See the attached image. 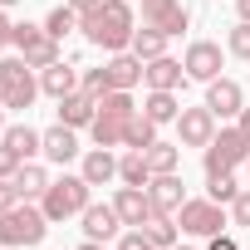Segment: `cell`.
I'll return each instance as SVG.
<instances>
[{"instance_id":"cell-1","label":"cell","mask_w":250,"mask_h":250,"mask_svg":"<svg viewBox=\"0 0 250 250\" xmlns=\"http://www.w3.org/2000/svg\"><path fill=\"white\" fill-rule=\"evenodd\" d=\"M79 30H83L88 44H98V49H108V54H123V49L133 44L138 20H133V5H128V0H103V5H93V10L79 15Z\"/></svg>"},{"instance_id":"cell-2","label":"cell","mask_w":250,"mask_h":250,"mask_svg":"<svg viewBox=\"0 0 250 250\" xmlns=\"http://www.w3.org/2000/svg\"><path fill=\"white\" fill-rule=\"evenodd\" d=\"M44 230H49V216H44V206H30V201L25 206L15 201L5 216H0V245H10V250L15 245H40Z\"/></svg>"},{"instance_id":"cell-3","label":"cell","mask_w":250,"mask_h":250,"mask_svg":"<svg viewBox=\"0 0 250 250\" xmlns=\"http://www.w3.org/2000/svg\"><path fill=\"white\" fill-rule=\"evenodd\" d=\"M88 191H93V187L83 182V172H79V177H59V182H49V191L40 196V206H44L49 221H69V216H83Z\"/></svg>"},{"instance_id":"cell-4","label":"cell","mask_w":250,"mask_h":250,"mask_svg":"<svg viewBox=\"0 0 250 250\" xmlns=\"http://www.w3.org/2000/svg\"><path fill=\"white\" fill-rule=\"evenodd\" d=\"M10 44L20 49V59H25L30 69L59 64V40H54L44 25H15V30H10Z\"/></svg>"},{"instance_id":"cell-5","label":"cell","mask_w":250,"mask_h":250,"mask_svg":"<svg viewBox=\"0 0 250 250\" xmlns=\"http://www.w3.org/2000/svg\"><path fill=\"white\" fill-rule=\"evenodd\" d=\"M240 162H250V138H245L240 123H235V128H221L211 138V147H206V177L211 172H230Z\"/></svg>"},{"instance_id":"cell-6","label":"cell","mask_w":250,"mask_h":250,"mask_svg":"<svg viewBox=\"0 0 250 250\" xmlns=\"http://www.w3.org/2000/svg\"><path fill=\"white\" fill-rule=\"evenodd\" d=\"M35 93H40V83H35V69L25 59H0V103L5 108H30Z\"/></svg>"},{"instance_id":"cell-7","label":"cell","mask_w":250,"mask_h":250,"mask_svg":"<svg viewBox=\"0 0 250 250\" xmlns=\"http://www.w3.org/2000/svg\"><path fill=\"white\" fill-rule=\"evenodd\" d=\"M177 226L187 230V235H221L226 230V211H221V201H182V211H177Z\"/></svg>"},{"instance_id":"cell-8","label":"cell","mask_w":250,"mask_h":250,"mask_svg":"<svg viewBox=\"0 0 250 250\" xmlns=\"http://www.w3.org/2000/svg\"><path fill=\"white\" fill-rule=\"evenodd\" d=\"M177 133H182V147H211V138H216V113H211L206 103H201V108H182Z\"/></svg>"},{"instance_id":"cell-9","label":"cell","mask_w":250,"mask_h":250,"mask_svg":"<svg viewBox=\"0 0 250 250\" xmlns=\"http://www.w3.org/2000/svg\"><path fill=\"white\" fill-rule=\"evenodd\" d=\"M143 25H152V30H162L172 40V35H182L191 25V15L182 10V0H143Z\"/></svg>"},{"instance_id":"cell-10","label":"cell","mask_w":250,"mask_h":250,"mask_svg":"<svg viewBox=\"0 0 250 250\" xmlns=\"http://www.w3.org/2000/svg\"><path fill=\"white\" fill-rule=\"evenodd\" d=\"M113 206H118V216H123V226H147V221L157 216V206H152V196H147V187H123V191L113 196Z\"/></svg>"},{"instance_id":"cell-11","label":"cell","mask_w":250,"mask_h":250,"mask_svg":"<svg viewBox=\"0 0 250 250\" xmlns=\"http://www.w3.org/2000/svg\"><path fill=\"white\" fill-rule=\"evenodd\" d=\"M187 79H201V83H211V79H221V44H211V40H196L191 49H187Z\"/></svg>"},{"instance_id":"cell-12","label":"cell","mask_w":250,"mask_h":250,"mask_svg":"<svg viewBox=\"0 0 250 250\" xmlns=\"http://www.w3.org/2000/svg\"><path fill=\"white\" fill-rule=\"evenodd\" d=\"M147 196H152L157 216H172V211H182V201H187V187H182V177H177V172H157V177L147 182Z\"/></svg>"},{"instance_id":"cell-13","label":"cell","mask_w":250,"mask_h":250,"mask_svg":"<svg viewBox=\"0 0 250 250\" xmlns=\"http://www.w3.org/2000/svg\"><path fill=\"white\" fill-rule=\"evenodd\" d=\"M206 108H211L216 118H235V113H240V83L226 79V74L211 79V83H206Z\"/></svg>"},{"instance_id":"cell-14","label":"cell","mask_w":250,"mask_h":250,"mask_svg":"<svg viewBox=\"0 0 250 250\" xmlns=\"http://www.w3.org/2000/svg\"><path fill=\"white\" fill-rule=\"evenodd\" d=\"M98 118V98H88L83 88L79 93H69V98H59V123H64V128H88V123Z\"/></svg>"},{"instance_id":"cell-15","label":"cell","mask_w":250,"mask_h":250,"mask_svg":"<svg viewBox=\"0 0 250 250\" xmlns=\"http://www.w3.org/2000/svg\"><path fill=\"white\" fill-rule=\"evenodd\" d=\"M182 79H187V64H182V59L157 54V59H147V64H143V83H147V88H177Z\"/></svg>"},{"instance_id":"cell-16","label":"cell","mask_w":250,"mask_h":250,"mask_svg":"<svg viewBox=\"0 0 250 250\" xmlns=\"http://www.w3.org/2000/svg\"><path fill=\"white\" fill-rule=\"evenodd\" d=\"M40 88H44V93H49V98L59 103V98H69V93H79V69L59 59V64H49V69H40Z\"/></svg>"},{"instance_id":"cell-17","label":"cell","mask_w":250,"mask_h":250,"mask_svg":"<svg viewBox=\"0 0 250 250\" xmlns=\"http://www.w3.org/2000/svg\"><path fill=\"white\" fill-rule=\"evenodd\" d=\"M118 226H123V216H118V206H83V235L88 240H108V235H118Z\"/></svg>"},{"instance_id":"cell-18","label":"cell","mask_w":250,"mask_h":250,"mask_svg":"<svg viewBox=\"0 0 250 250\" xmlns=\"http://www.w3.org/2000/svg\"><path fill=\"white\" fill-rule=\"evenodd\" d=\"M0 143H5L20 162H30L35 152H44V133H35L30 123H15V128H5V138H0Z\"/></svg>"},{"instance_id":"cell-19","label":"cell","mask_w":250,"mask_h":250,"mask_svg":"<svg viewBox=\"0 0 250 250\" xmlns=\"http://www.w3.org/2000/svg\"><path fill=\"white\" fill-rule=\"evenodd\" d=\"M10 182H15V191H20V201H35V196H44V191H49V172H44L40 162H20Z\"/></svg>"},{"instance_id":"cell-20","label":"cell","mask_w":250,"mask_h":250,"mask_svg":"<svg viewBox=\"0 0 250 250\" xmlns=\"http://www.w3.org/2000/svg\"><path fill=\"white\" fill-rule=\"evenodd\" d=\"M93 133V147H123V138H128V118H113V113H98L88 123Z\"/></svg>"},{"instance_id":"cell-21","label":"cell","mask_w":250,"mask_h":250,"mask_svg":"<svg viewBox=\"0 0 250 250\" xmlns=\"http://www.w3.org/2000/svg\"><path fill=\"white\" fill-rule=\"evenodd\" d=\"M44 157L59 162V167L74 162V157H79V138H74V128H64V123H59V128H49V133H44Z\"/></svg>"},{"instance_id":"cell-22","label":"cell","mask_w":250,"mask_h":250,"mask_svg":"<svg viewBox=\"0 0 250 250\" xmlns=\"http://www.w3.org/2000/svg\"><path fill=\"white\" fill-rule=\"evenodd\" d=\"M103 69H108V83H113V88H133V83H143V59H138V54H113Z\"/></svg>"},{"instance_id":"cell-23","label":"cell","mask_w":250,"mask_h":250,"mask_svg":"<svg viewBox=\"0 0 250 250\" xmlns=\"http://www.w3.org/2000/svg\"><path fill=\"white\" fill-rule=\"evenodd\" d=\"M118 177V157L108 152V147H93L88 157H83V182L88 187H103V182H113Z\"/></svg>"},{"instance_id":"cell-24","label":"cell","mask_w":250,"mask_h":250,"mask_svg":"<svg viewBox=\"0 0 250 250\" xmlns=\"http://www.w3.org/2000/svg\"><path fill=\"white\" fill-rule=\"evenodd\" d=\"M143 113L157 123V128H162V123H172V118H182V103L172 98V88H152L147 93V103H143Z\"/></svg>"},{"instance_id":"cell-25","label":"cell","mask_w":250,"mask_h":250,"mask_svg":"<svg viewBox=\"0 0 250 250\" xmlns=\"http://www.w3.org/2000/svg\"><path fill=\"white\" fill-rule=\"evenodd\" d=\"M157 143V123L147 118V113H133L128 118V138H123V147H133V152H147Z\"/></svg>"},{"instance_id":"cell-26","label":"cell","mask_w":250,"mask_h":250,"mask_svg":"<svg viewBox=\"0 0 250 250\" xmlns=\"http://www.w3.org/2000/svg\"><path fill=\"white\" fill-rule=\"evenodd\" d=\"M118 182H123V187H147V182H152L147 152H133V147H128V157L118 162Z\"/></svg>"},{"instance_id":"cell-27","label":"cell","mask_w":250,"mask_h":250,"mask_svg":"<svg viewBox=\"0 0 250 250\" xmlns=\"http://www.w3.org/2000/svg\"><path fill=\"white\" fill-rule=\"evenodd\" d=\"M128 49L147 64V59H157V54L167 49V35H162V30H152V25H143V30H133V44H128Z\"/></svg>"},{"instance_id":"cell-28","label":"cell","mask_w":250,"mask_h":250,"mask_svg":"<svg viewBox=\"0 0 250 250\" xmlns=\"http://www.w3.org/2000/svg\"><path fill=\"white\" fill-rule=\"evenodd\" d=\"M177 230H182V226H177L172 216H152V221L143 226V235H147L157 250H172V245H177Z\"/></svg>"},{"instance_id":"cell-29","label":"cell","mask_w":250,"mask_h":250,"mask_svg":"<svg viewBox=\"0 0 250 250\" xmlns=\"http://www.w3.org/2000/svg\"><path fill=\"white\" fill-rule=\"evenodd\" d=\"M177 147H182V143H152V147H147V167H152V177H157V172H177V162H182Z\"/></svg>"},{"instance_id":"cell-30","label":"cell","mask_w":250,"mask_h":250,"mask_svg":"<svg viewBox=\"0 0 250 250\" xmlns=\"http://www.w3.org/2000/svg\"><path fill=\"white\" fill-rule=\"evenodd\" d=\"M44 30H49L54 40H64L69 30H79V10H74V5H54L49 20H44Z\"/></svg>"},{"instance_id":"cell-31","label":"cell","mask_w":250,"mask_h":250,"mask_svg":"<svg viewBox=\"0 0 250 250\" xmlns=\"http://www.w3.org/2000/svg\"><path fill=\"white\" fill-rule=\"evenodd\" d=\"M206 196H211V201H235V196H240L235 172H211V177H206Z\"/></svg>"},{"instance_id":"cell-32","label":"cell","mask_w":250,"mask_h":250,"mask_svg":"<svg viewBox=\"0 0 250 250\" xmlns=\"http://www.w3.org/2000/svg\"><path fill=\"white\" fill-rule=\"evenodd\" d=\"M98 113H113V118H133V98H128V88H113L108 98H98Z\"/></svg>"},{"instance_id":"cell-33","label":"cell","mask_w":250,"mask_h":250,"mask_svg":"<svg viewBox=\"0 0 250 250\" xmlns=\"http://www.w3.org/2000/svg\"><path fill=\"white\" fill-rule=\"evenodd\" d=\"M79 88H83L88 98H108V93H113V83H108V69H88V74L79 79Z\"/></svg>"},{"instance_id":"cell-34","label":"cell","mask_w":250,"mask_h":250,"mask_svg":"<svg viewBox=\"0 0 250 250\" xmlns=\"http://www.w3.org/2000/svg\"><path fill=\"white\" fill-rule=\"evenodd\" d=\"M230 54H240V59H250V20H240V25L230 30Z\"/></svg>"},{"instance_id":"cell-35","label":"cell","mask_w":250,"mask_h":250,"mask_svg":"<svg viewBox=\"0 0 250 250\" xmlns=\"http://www.w3.org/2000/svg\"><path fill=\"white\" fill-rule=\"evenodd\" d=\"M230 221H235V226H245V230H250V191H240V196H235V201H230Z\"/></svg>"},{"instance_id":"cell-36","label":"cell","mask_w":250,"mask_h":250,"mask_svg":"<svg viewBox=\"0 0 250 250\" xmlns=\"http://www.w3.org/2000/svg\"><path fill=\"white\" fill-rule=\"evenodd\" d=\"M15 201H20V191H15V182H10V177H0V216H5V211H10Z\"/></svg>"},{"instance_id":"cell-37","label":"cell","mask_w":250,"mask_h":250,"mask_svg":"<svg viewBox=\"0 0 250 250\" xmlns=\"http://www.w3.org/2000/svg\"><path fill=\"white\" fill-rule=\"evenodd\" d=\"M118 250H157V245H152L143 230H133V235H123V240H118Z\"/></svg>"},{"instance_id":"cell-38","label":"cell","mask_w":250,"mask_h":250,"mask_svg":"<svg viewBox=\"0 0 250 250\" xmlns=\"http://www.w3.org/2000/svg\"><path fill=\"white\" fill-rule=\"evenodd\" d=\"M15 167H20V157H15L5 143H0V177H15Z\"/></svg>"},{"instance_id":"cell-39","label":"cell","mask_w":250,"mask_h":250,"mask_svg":"<svg viewBox=\"0 0 250 250\" xmlns=\"http://www.w3.org/2000/svg\"><path fill=\"white\" fill-rule=\"evenodd\" d=\"M206 250H240V245H235V240L221 230V235H211V245H206Z\"/></svg>"},{"instance_id":"cell-40","label":"cell","mask_w":250,"mask_h":250,"mask_svg":"<svg viewBox=\"0 0 250 250\" xmlns=\"http://www.w3.org/2000/svg\"><path fill=\"white\" fill-rule=\"evenodd\" d=\"M10 30H15V25H10L5 15H0V49H5V44H10Z\"/></svg>"},{"instance_id":"cell-41","label":"cell","mask_w":250,"mask_h":250,"mask_svg":"<svg viewBox=\"0 0 250 250\" xmlns=\"http://www.w3.org/2000/svg\"><path fill=\"white\" fill-rule=\"evenodd\" d=\"M69 5H74V10L83 15V10H93V5H103V0H69Z\"/></svg>"},{"instance_id":"cell-42","label":"cell","mask_w":250,"mask_h":250,"mask_svg":"<svg viewBox=\"0 0 250 250\" xmlns=\"http://www.w3.org/2000/svg\"><path fill=\"white\" fill-rule=\"evenodd\" d=\"M235 10H240V20H250V0H235Z\"/></svg>"},{"instance_id":"cell-43","label":"cell","mask_w":250,"mask_h":250,"mask_svg":"<svg viewBox=\"0 0 250 250\" xmlns=\"http://www.w3.org/2000/svg\"><path fill=\"white\" fill-rule=\"evenodd\" d=\"M240 128H245V138H250V108H240Z\"/></svg>"},{"instance_id":"cell-44","label":"cell","mask_w":250,"mask_h":250,"mask_svg":"<svg viewBox=\"0 0 250 250\" xmlns=\"http://www.w3.org/2000/svg\"><path fill=\"white\" fill-rule=\"evenodd\" d=\"M79 250H103V240H83V245H79Z\"/></svg>"},{"instance_id":"cell-45","label":"cell","mask_w":250,"mask_h":250,"mask_svg":"<svg viewBox=\"0 0 250 250\" xmlns=\"http://www.w3.org/2000/svg\"><path fill=\"white\" fill-rule=\"evenodd\" d=\"M0 138H5V118H0Z\"/></svg>"},{"instance_id":"cell-46","label":"cell","mask_w":250,"mask_h":250,"mask_svg":"<svg viewBox=\"0 0 250 250\" xmlns=\"http://www.w3.org/2000/svg\"><path fill=\"white\" fill-rule=\"evenodd\" d=\"M0 5H20V0H0Z\"/></svg>"},{"instance_id":"cell-47","label":"cell","mask_w":250,"mask_h":250,"mask_svg":"<svg viewBox=\"0 0 250 250\" xmlns=\"http://www.w3.org/2000/svg\"><path fill=\"white\" fill-rule=\"evenodd\" d=\"M172 250H187V245H172Z\"/></svg>"},{"instance_id":"cell-48","label":"cell","mask_w":250,"mask_h":250,"mask_svg":"<svg viewBox=\"0 0 250 250\" xmlns=\"http://www.w3.org/2000/svg\"><path fill=\"white\" fill-rule=\"evenodd\" d=\"M245 172H250V162H245Z\"/></svg>"}]
</instances>
